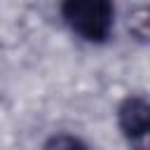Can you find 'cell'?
<instances>
[{"label": "cell", "instance_id": "1", "mask_svg": "<svg viewBox=\"0 0 150 150\" xmlns=\"http://www.w3.org/2000/svg\"><path fill=\"white\" fill-rule=\"evenodd\" d=\"M68 26L89 42H101L112 28V7L103 0H70L61 7Z\"/></svg>", "mask_w": 150, "mask_h": 150}, {"label": "cell", "instance_id": "2", "mask_svg": "<svg viewBox=\"0 0 150 150\" xmlns=\"http://www.w3.org/2000/svg\"><path fill=\"white\" fill-rule=\"evenodd\" d=\"M117 120L124 138L136 150H150V103L145 98H127L120 105Z\"/></svg>", "mask_w": 150, "mask_h": 150}, {"label": "cell", "instance_id": "3", "mask_svg": "<svg viewBox=\"0 0 150 150\" xmlns=\"http://www.w3.org/2000/svg\"><path fill=\"white\" fill-rule=\"evenodd\" d=\"M42 150H89L80 138L70 136V134H59V136H52Z\"/></svg>", "mask_w": 150, "mask_h": 150}]
</instances>
